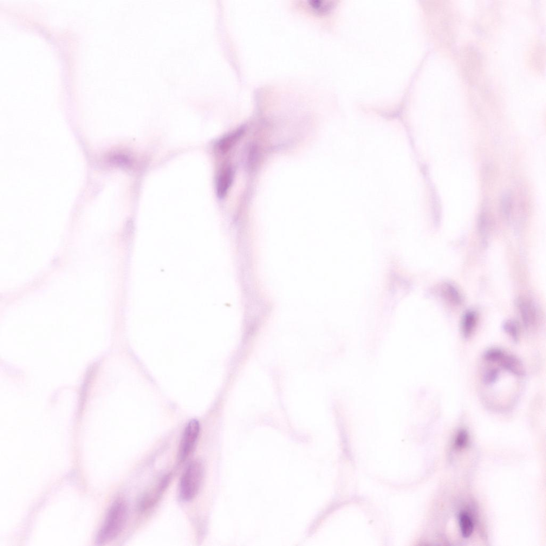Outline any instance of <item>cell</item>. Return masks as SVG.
I'll list each match as a JSON object with an SVG mask.
<instances>
[{
	"instance_id": "1",
	"label": "cell",
	"mask_w": 546,
	"mask_h": 546,
	"mask_svg": "<svg viewBox=\"0 0 546 546\" xmlns=\"http://www.w3.org/2000/svg\"><path fill=\"white\" fill-rule=\"evenodd\" d=\"M128 517V507L124 500H115L109 508L105 521L96 538L99 545L112 541L124 529Z\"/></svg>"
},
{
	"instance_id": "2",
	"label": "cell",
	"mask_w": 546,
	"mask_h": 546,
	"mask_svg": "<svg viewBox=\"0 0 546 546\" xmlns=\"http://www.w3.org/2000/svg\"><path fill=\"white\" fill-rule=\"evenodd\" d=\"M205 474L202 461L194 460L186 467L180 478L179 495L182 501H191L200 490Z\"/></svg>"
},
{
	"instance_id": "3",
	"label": "cell",
	"mask_w": 546,
	"mask_h": 546,
	"mask_svg": "<svg viewBox=\"0 0 546 546\" xmlns=\"http://www.w3.org/2000/svg\"><path fill=\"white\" fill-rule=\"evenodd\" d=\"M200 431V424L197 420L193 419L188 422L182 437L179 447L178 456L180 462H184L193 450L195 445L197 443Z\"/></svg>"
},
{
	"instance_id": "4",
	"label": "cell",
	"mask_w": 546,
	"mask_h": 546,
	"mask_svg": "<svg viewBox=\"0 0 546 546\" xmlns=\"http://www.w3.org/2000/svg\"><path fill=\"white\" fill-rule=\"evenodd\" d=\"M171 478V474L164 477L160 481L157 486L152 490L147 492L145 495L141 498L139 505V508L141 511H145L151 509L163 495V493L167 488Z\"/></svg>"
},
{
	"instance_id": "5",
	"label": "cell",
	"mask_w": 546,
	"mask_h": 546,
	"mask_svg": "<svg viewBox=\"0 0 546 546\" xmlns=\"http://www.w3.org/2000/svg\"><path fill=\"white\" fill-rule=\"evenodd\" d=\"M517 305L524 326L526 328L534 326L537 318V310L534 305L522 299H519Z\"/></svg>"
},
{
	"instance_id": "6",
	"label": "cell",
	"mask_w": 546,
	"mask_h": 546,
	"mask_svg": "<svg viewBox=\"0 0 546 546\" xmlns=\"http://www.w3.org/2000/svg\"><path fill=\"white\" fill-rule=\"evenodd\" d=\"M234 180V171L231 167H227L221 172L217 178L216 190L217 196L222 199L226 197Z\"/></svg>"
},
{
	"instance_id": "7",
	"label": "cell",
	"mask_w": 546,
	"mask_h": 546,
	"mask_svg": "<svg viewBox=\"0 0 546 546\" xmlns=\"http://www.w3.org/2000/svg\"><path fill=\"white\" fill-rule=\"evenodd\" d=\"M245 132V127L238 128L236 131L226 135L218 142L217 147L222 153L228 152L242 138Z\"/></svg>"
},
{
	"instance_id": "8",
	"label": "cell",
	"mask_w": 546,
	"mask_h": 546,
	"mask_svg": "<svg viewBox=\"0 0 546 546\" xmlns=\"http://www.w3.org/2000/svg\"><path fill=\"white\" fill-rule=\"evenodd\" d=\"M499 363L507 371L516 375L523 376L525 374L523 364L515 356L505 353Z\"/></svg>"
},
{
	"instance_id": "9",
	"label": "cell",
	"mask_w": 546,
	"mask_h": 546,
	"mask_svg": "<svg viewBox=\"0 0 546 546\" xmlns=\"http://www.w3.org/2000/svg\"><path fill=\"white\" fill-rule=\"evenodd\" d=\"M477 321V316L475 311L469 310L466 312L463 317L462 323H461L462 333L466 339L470 337L472 334L473 330L476 326Z\"/></svg>"
},
{
	"instance_id": "10",
	"label": "cell",
	"mask_w": 546,
	"mask_h": 546,
	"mask_svg": "<svg viewBox=\"0 0 546 546\" xmlns=\"http://www.w3.org/2000/svg\"><path fill=\"white\" fill-rule=\"evenodd\" d=\"M459 522L462 536L466 538L470 537L473 534L474 525L473 519L469 513L466 512H460Z\"/></svg>"
},
{
	"instance_id": "11",
	"label": "cell",
	"mask_w": 546,
	"mask_h": 546,
	"mask_svg": "<svg viewBox=\"0 0 546 546\" xmlns=\"http://www.w3.org/2000/svg\"><path fill=\"white\" fill-rule=\"evenodd\" d=\"M309 8L316 14H326L332 10L335 6V2L329 0H310L307 1Z\"/></svg>"
},
{
	"instance_id": "12",
	"label": "cell",
	"mask_w": 546,
	"mask_h": 546,
	"mask_svg": "<svg viewBox=\"0 0 546 546\" xmlns=\"http://www.w3.org/2000/svg\"><path fill=\"white\" fill-rule=\"evenodd\" d=\"M512 205L511 193L510 192H505L501 200V209L503 216L506 219H509L511 217Z\"/></svg>"
},
{
	"instance_id": "13",
	"label": "cell",
	"mask_w": 546,
	"mask_h": 546,
	"mask_svg": "<svg viewBox=\"0 0 546 546\" xmlns=\"http://www.w3.org/2000/svg\"><path fill=\"white\" fill-rule=\"evenodd\" d=\"M504 330L512 339L517 342L519 339V330L517 324L512 321H508L504 324Z\"/></svg>"
},
{
	"instance_id": "14",
	"label": "cell",
	"mask_w": 546,
	"mask_h": 546,
	"mask_svg": "<svg viewBox=\"0 0 546 546\" xmlns=\"http://www.w3.org/2000/svg\"><path fill=\"white\" fill-rule=\"evenodd\" d=\"M504 354L505 353L500 349L492 348L486 351L484 357L487 361L499 362Z\"/></svg>"
},
{
	"instance_id": "15",
	"label": "cell",
	"mask_w": 546,
	"mask_h": 546,
	"mask_svg": "<svg viewBox=\"0 0 546 546\" xmlns=\"http://www.w3.org/2000/svg\"><path fill=\"white\" fill-rule=\"evenodd\" d=\"M445 290L446 295L453 302L457 304H459L462 302V297H461L458 290L453 285L446 284Z\"/></svg>"
},
{
	"instance_id": "16",
	"label": "cell",
	"mask_w": 546,
	"mask_h": 546,
	"mask_svg": "<svg viewBox=\"0 0 546 546\" xmlns=\"http://www.w3.org/2000/svg\"><path fill=\"white\" fill-rule=\"evenodd\" d=\"M469 434L464 430H460L457 434L454 441V446L458 449H461L466 446L469 443Z\"/></svg>"
},
{
	"instance_id": "17",
	"label": "cell",
	"mask_w": 546,
	"mask_h": 546,
	"mask_svg": "<svg viewBox=\"0 0 546 546\" xmlns=\"http://www.w3.org/2000/svg\"><path fill=\"white\" fill-rule=\"evenodd\" d=\"M498 376L499 370L498 369L489 370L484 374L483 377L484 383L487 385L492 384L497 380Z\"/></svg>"
},
{
	"instance_id": "18",
	"label": "cell",
	"mask_w": 546,
	"mask_h": 546,
	"mask_svg": "<svg viewBox=\"0 0 546 546\" xmlns=\"http://www.w3.org/2000/svg\"><path fill=\"white\" fill-rule=\"evenodd\" d=\"M489 226V218L485 212L481 213L478 219V228L482 234L485 233Z\"/></svg>"
},
{
	"instance_id": "19",
	"label": "cell",
	"mask_w": 546,
	"mask_h": 546,
	"mask_svg": "<svg viewBox=\"0 0 546 546\" xmlns=\"http://www.w3.org/2000/svg\"><path fill=\"white\" fill-rule=\"evenodd\" d=\"M112 161L114 162V163L116 165H120L121 166H127L130 165L131 162L127 157L125 155H118L115 156L113 158Z\"/></svg>"
}]
</instances>
